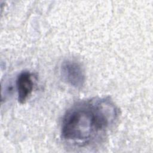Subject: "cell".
<instances>
[{
	"label": "cell",
	"instance_id": "cell-1",
	"mask_svg": "<svg viewBox=\"0 0 153 153\" xmlns=\"http://www.w3.org/2000/svg\"><path fill=\"white\" fill-rule=\"evenodd\" d=\"M119 111L108 97H94L78 102L65 112L61 134L67 142L87 146L100 142L114 127Z\"/></svg>",
	"mask_w": 153,
	"mask_h": 153
},
{
	"label": "cell",
	"instance_id": "cell-2",
	"mask_svg": "<svg viewBox=\"0 0 153 153\" xmlns=\"http://www.w3.org/2000/svg\"><path fill=\"white\" fill-rule=\"evenodd\" d=\"M60 72L63 79L75 88H81L85 82L84 71L78 62L66 60L61 65Z\"/></svg>",
	"mask_w": 153,
	"mask_h": 153
},
{
	"label": "cell",
	"instance_id": "cell-3",
	"mask_svg": "<svg viewBox=\"0 0 153 153\" xmlns=\"http://www.w3.org/2000/svg\"><path fill=\"white\" fill-rule=\"evenodd\" d=\"M18 100L24 103L30 95L33 87L32 76L29 71H23L18 75L16 80Z\"/></svg>",
	"mask_w": 153,
	"mask_h": 153
}]
</instances>
